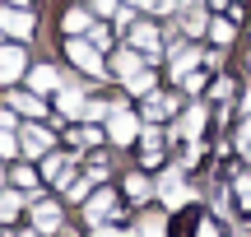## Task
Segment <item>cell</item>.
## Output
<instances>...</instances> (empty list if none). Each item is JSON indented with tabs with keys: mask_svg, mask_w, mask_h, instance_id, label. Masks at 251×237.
Returning a JSON list of instances; mask_svg holds the SVG:
<instances>
[{
	"mask_svg": "<svg viewBox=\"0 0 251 237\" xmlns=\"http://www.w3.org/2000/svg\"><path fill=\"white\" fill-rule=\"evenodd\" d=\"M79 140H84V144H98L102 130H93V126H89V130H75V144H79Z\"/></svg>",
	"mask_w": 251,
	"mask_h": 237,
	"instance_id": "cell-25",
	"label": "cell"
},
{
	"mask_svg": "<svg viewBox=\"0 0 251 237\" xmlns=\"http://www.w3.org/2000/svg\"><path fill=\"white\" fill-rule=\"evenodd\" d=\"M107 112H112L107 102H89V112H84V117H89V121H98V117H107Z\"/></svg>",
	"mask_w": 251,
	"mask_h": 237,
	"instance_id": "cell-26",
	"label": "cell"
},
{
	"mask_svg": "<svg viewBox=\"0 0 251 237\" xmlns=\"http://www.w3.org/2000/svg\"><path fill=\"white\" fill-rule=\"evenodd\" d=\"M126 191H130V200H144V195H149V182H144V177H130Z\"/></svg>",
	"mask_w": 251,
	"mask_h": 237,
	"instance_id": "cell-22",
	"label": "cell"
},
{
	"mask_svg": "<svg viewBox=\"0 0 251 237\" xmlns=\"http://www.w3.org/2000/svg\"><path fill=\"white\" fill-rule=\"evenodd\" d=\"M144 237H163L158 228H153V223H144Z\"/></svg>",
	"mask_w": 251,
	"mask_h": 237,
	"instance_id": "cell-33",
	"label": "cell"
},
{
	"mask_svg": "<svg viewBox=\"0 0 251 237\" xmlns=\"http://www.w3.org/2000/svg\"><path fill=\"white\" fill-rule=\"evenodd\" d=\"M9 107L24 112V117H37V112H42V98H33V93H9Z\"/></svg>",
	"mask_w": 251,
	"mask_h": 237,
	"instance_id": "cell-12",
	"label": "cell"
},
{
	"mask_svg": "<svg viewBox=\"0 0 251 237\" xmlns=\"http://www.w3.org/2000/svg\"><path fill=\"white\" fill-rule=\"evenodd\" d=\"M181 24H186V33H205V14H200L196 5H186V14H181Z\"/></svg>",
	"mask_w": 251,
	"mask_h": 237,
	"instance_id": "cell-17",
	"label": "cell"
},
{
	"mask_svg": "<svg viewBox=\"0 0 251 237\" xmlns=\"http://www.w3.org/2000/svg\"><path fill=\"white\" fill-rule=\"evenodd\" d=\"M33 228H37V233H56V228H61V210L37 200V205H33Z\"/></svg>",
	"mask_w": 251,
	"mask_h": 237,
	"instance_id": "cell-6",
	"label": "cell"
},
{
	"mask_svg": "<svg viewBox=\"0 0 251 237\" xmlns=\"http://www.w3.org/2000/svg\"><path fill=\"white\" fill-rule=\"evenodd\" d=\"M200 126H205V107H191V112H186V121H181V135H186V140H191V135H200Z\"/></svg>",
	"mask_w": 251,
	"mask_h": 237,
	"instance_id": "cell-16",
	"label": "cell"
},
{
	"mask_svg": "<svg viewBox=\"0 0 251 237\" xmlns=\"http://www.w3.org/2000/svg\"><path fill=\"white\" fill-rule=\"evenodd\" d=\"M112 210H117V195H112V191H102V195H93V200H89V223H98V219H107Z\"/></svg>",
	"mask_w": 251,
	"mask_h": 237,
	"instance_id": "cell-10",
	"label": "cell"
},
{
	"mask_svg": "<svg viewBox=\"0 0 251 237\" xmlns=\"http://www.w3.org/2000/svg\"><path fill=\"white\" fill-rule=\"evenodd\" d=\"M0 28H5V33L9 37H28V33H33V14H28V9H9L5 5V0H0Z\"/></svg>",
	"mask_w": 251,
	"mask_h": 237,
	"instance_id": "cell-1",
	"label": "cell"
},
{
	"mask_svg": "<svg viewBox=\"0 0 251 237\" xmlns=\"http://www.w3.org/2000/svg\"><path fill=\"white\" fill-rule=\"evenodd\" d=\"M24 70V51L19 47H0V79H19Z\"/></svg>",
	"mask_w": 251,
	"mask_h": 237,
	"instance_id": "cell-7",
	"label": "cell"
},
{
	"mask_svg": "<svg viewBox=\"0 0 251 237\" xmlns=\"http://www.w3.org/2000/svg\"><path fill=\"white\" fill-rule=\"evenodd\" d=\"M56 102H61L65 117H84V93L70 89V84H61V98H56Z\"/></svg>",
	"mask_w": 251,
	"mask_h": 237,
	"instance_id": "cell-9",
	"label": "cell"
},
{
	"mask_svg": "<svg viewBox=\"0 0 251 237\" xmlns=\"http://www.w3.org/2000/svg\"><path fill=\"white\" fill-rule=\"evenodd\" d=\"M93 9L98 14H117V0H93Z\"/></svg>",
	"mask_w": 251,
	"mask_h": 237,
	"instance_id": "cell-31",
	"label": "cell"
},
{
	"mask_svg": "<svg viewBox=\"0 0 251 237\" xmlns=\"http://www.w3.org/2000/svg\"><path fill=\"white\" fill-rule=\"evenodd\" d=\"M19 205H24V200H19L14 191H5V195H0V219H14V214H19Z\"/></svg>",
	"mask_w": 251,
	"mask_h": 237,
	"instance_id": "cell-20",
	"label": "cell"
},
{
	"mask_svg": "<svg viewBox=\"0 0 251 237\" xmlns=\"http://www.w3.org/2000/svg\"><path fill=\"white\" fill-rule=\"evenodd\" d=\"M209 33H214V42H228V37H233V28H228V24H214Z\"/></svg>",
	"mask_w": 251,
	"mask_h": 237,
	"instance_id": "cell-29",
	"label": "cell"
},
{
	"mask_svg": "<svg viewBox=\"0 0 251 237\" xmlns=\"http://www.w3.org/2000/svg\"><path fill=\"white\" fill-rule=\"evenodd\" d=\"M65 51H70V61L79 65V70H89V74H102V61H98V47H93V42H79V37H75V42L65 47Z\"/></svg>",
	"mask_w": 251,
	"mask_h": 237,
	"instance_id": "cell-2",
	"label": "cell"
},
{
	"mask_svg": "<svg viewBox=\"0 0 251 237\" xmlns=\"http://www.w3.org/2000/svg\"><path fill=\"white\" fill-rule=\"evenodd\" d=\"M0 154H5V158H14V154H19V140L9 135L5 126H0Z\"/></svg>",
	"mask_w": 251,
	"mask_h": 237,
	"instance_id": "cell-23",
	"label": "cell"
},
{
	"mask_svg": "<svg viewBox=\"0 0 251 237\" xmlns=\"http://www.w3.org/2000/svg\"><path fill=\"white\" fill-rule=\"evenodd\" d=\"M89 28H93V19H89V9H79V5H75L70 14H65V33H89Z\"/></svg>",
	"mask_w": 251,
	"mask_h": 237,
	"instance_id": "cell-14",
	"label": "cell"
},
{
	"mask_svg": "<svg viewBox=\"0 0 251 237\" xmlns=\"http://www.w3.org/2000/svg\"><path fill=\"white\" fill-rule=\"evenodd\" d=\"M172 112V98H163V93H149V102H144V117L149 121H163Z\"/></svg>",
	"mask_w": 251,
	"mask_h": 237,
	"instance_id": "cell-13",
	"label": "cell"
},
{
	"mask_svg": "<svg viewBox=\"0 0 251 237\" xmlns=\"http://www.w3.org/2000/svg\"><path fill=\"white\" fill-rule=\"evenodd\" d=\"M65 182V195H70V200H84V195H89V182H79V177H61Z\"/></svg>",
	"mask_w": 251,
	"mask_h": 237,
	"instance_id": "cell-19",
	"label": "cell"
},
{
	"mask_svg": "<svg viewBox=\"0 0 251 237\" xmlns=\"http://www.w3.org/2000/svg\"><path fill=\"white\" fill-rule=\"evenodd\" d=\"M14 182H19V186H37V177L28 172V167H19V172H14Z\"/></svg>",
	"mask_w": 251,
	"mask_h": 237,
	"instance_id": "cell-30",
	"label": "cell"
},
{
	"mask_svg": "<svg viewBox=\"0 0 251 237\" xmlns=\"http://www.w3.org/2000/svg\"><path fill=\"white\" fill-rule=\"evenodd\" d=\"M126 89H130V93H153V74H149V70L126 74Z\"/></svg>",
	"mask_w": 251,
	"mask_h": 237,
	"instance_id": "cell-15",
	"label": "cell"
},
{
	"mask_svg": "<svg viewBox=\"0 0 251 237\" xmlns=\"http://www.w3.org/2000/svg\"><path fill=\"white\" fill-rule=\"evenodd\" d=\"M0 177H5V172H0Z\"/></svg>",
	"mask_w": 251,
	"mask_h": 237,
	"instance_id": "cell-36",
	"label": "cell"
},
{
	"mask_svg": "<svg viewBox=\"0 0 251 237\" xmlns=\"http://www.w3.org/2000/svg\"><path fill=\"white\" fill-rule=\"evenodd\" d=\"M107 135L117 140V144H126V140H135V117L126 107H112V121H107Z\"/></svg>",
	"mask_w": 251,
	"mask_h": 237,
	"instance_id": "cell-4",
	"label": "cell"
},
{
	"mask_svg": "<svg viewBox=\"0 0 251 237\" xmlns=\"http://www.w3.org/2000/svg\"><path fill=\"white\" fill-rule=\"evenodd\" d=\"M28 84H33V93H51V89H61V74H56L51 65H37V70L28 74Z\"/></svg>",
	"mask_w": 251,
	"mask_h": 237,
	"instance_id": "cell-8",
	"label": "cell"
},
{
	"mask_svg": "<svg viewBox=\"0 0 251 237\" xmlns=\"http://www.w3.org/2000/svg\"><path fill=\"white\" fill-rule=\"evenodd\" d=\"M191 5H196V0H191Z\"/></svg>",
	"mask_w": 251,
	"mask_h": 237,
	"instance_id": "cell-35",
	"label": "cell"
},
{
	"mask_svg": "<svg viewBox=\"0 0 251 237\" xmlns=\"http://www.w3.org/2000/svg\"><path fill=\"white\" fill-rule=\"evenodd\" d=\"M42 172H47V177H65V158H47Z\"/></svg>",
	"mask_w": 251,
	"mask_h": 237,
	"instance_id": "cell-24",
	"label": "cell"
},
{
	"mask_svg": "<svg viewBox=\"0 0 251 237\" xmlns=\"http://www.w3.org/2000/svg\"><path fill=\"white\" fill-rule=\"evenodd\" d=\"M237 195H242V205H251V182H247V177L237 182Z\"/></svg>",
	"mask_w": 251,
	"mask_h": 237,
	"instance_id": "cell-32",
	"label": "cell"
},
{
	"mask_svg": "<svg viewBox=\"0 0 251 237\" xmlns=\"http://www.w3.org/2000/svg\"><path fill=\"white\" fill-rule=\"evenodd\" d=\"M19 149H24V154H28V158H42V154H47V149H51V135H47V130H42V126H28V130H24V135H19Z\"/></svg>",
	"mask_w": 251,
	"mask_h": 237,
	"instance_id": "cell-3",
	"label": "cell"
},
{
	"mask_svg": "<svg viewBox=\"0 0 251 237\" xmlns=\"http://www.w3.org/2000/svg\"><path fill=\"white\" fill-rule=\"evenodd\" d=\"M117 70L121 74H135V70H140V56H135V51H117Z\"/></svg>",
	"mask_w": 251,
	"mask_h": 237,
	"instance_id": "cell-21",
	"label": "cell"
},
{
	"mask_svg": "<svg viewBox=\"0 0 251 237\" xmlns=\"http://www.w3.org/2000/svg\"><path fill=\"white\" fill-rule=\"evenodd\" d=\"M200 237H214V228H209V223H205V228H200Z\"/></svg>",
	"mask_w": 251,
	"mask_h": 237,
	"instance_id": "cell-34",
	"label": "cell"
},
{
	"mask_svg": "<svg viewBox=\"0 0 251 237\" xmlns=\"http://www.w3.org/2000/svg\"><path fill=\"white\" fill-rule=\"evenodd\" d=\"M89 42H93V47H107V42H112V33H107V28H93Z\"/></svg>",
	"mask_w": 251,
	"mask_h": 237,
	"instance_id": "cell-27",
	"label": "cell"
},
{
	"mask_svg": "<svg viewBox=\"0 0 251 237\" xmlns=\"http://www.w3.org/2000/svg\"><path fill=\"white\" fill-rule=\"evenodd\" d=\"M130 5H140V9H172V0H130Z\"/></svg>",
	"mask_w": 251,
	"mask_h": 237,
	"instance_id": "cell-28",
	"label": "cell"
},
{
	"mask_svg": "<svg viewBox=\"0 0 251 237\" xmlns=\"http://www.w3.org/2000/svg\"><path fill=\"white\" fill-rule=\"evenodd\" d=\"M130 42L140 47V51H149V56H158V33H153L149 24H140V28H135V33H130Z\"/></svg>",
	"mask_w": 251,
	"mask_h": 237,
	"instance_id": "cell-11",
	"label": "cell"
},
{
	"mask_svg": "<svg viewBox=\"0 0 251 237\" xmlns=\"http://www.w3.org/2000/svg\"><path fill=\"white\" fill-rule=\"evenodd\" d=\"M144 158H149V163H158V158H163V135H158V130L144 135Z\"/></svg>",
	"mask_w": 251,
	"mask_h": 237,
	"instance_id": "cell-18",
	"label": "cell"
},
{
	"mask_svg": "<svg viewBox=\"0 0 251 237\" xmlns=\"http://www.w3.org/2000/svg\"><path fill=\"white\" fill-rule=\"evenodd\" d=\"M158 195H163V205H186V182H181V172H168L163 177V186H158Z\"/></svg>",
	"mask_w": 251,
	"mask_h": 237,
	"instance_id": "cell-5",
	"label": "cell"
}]
</instances>
